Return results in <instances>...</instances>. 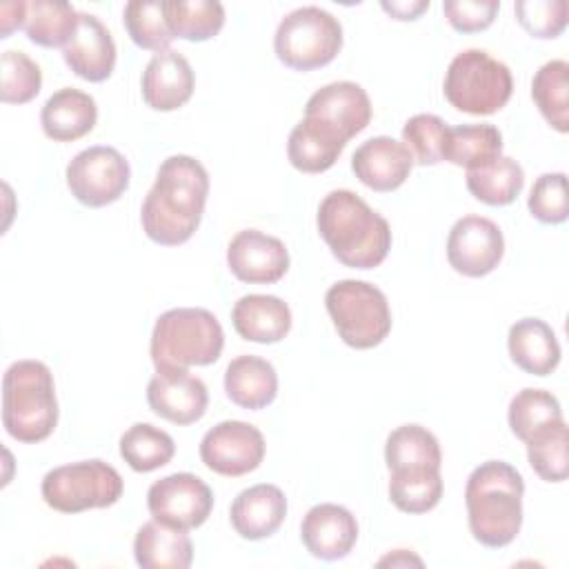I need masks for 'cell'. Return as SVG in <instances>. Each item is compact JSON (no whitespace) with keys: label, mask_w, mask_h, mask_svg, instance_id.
<instances>
[{"label":"cell","mask_w":569,"mask_h":569,"mask_svg":"<svg viewBox=\"0 0 569 569\" xmlns=\"http://www.w3.org/2000/svg\"><path fill=\"white\" fill-rule=\"evenodd\" d=\"M442 91L453 109L471 116H491L509 102L513 78L509 67L487 51L465 49L449 62Z\"/></svg>","instance_id":"6"},{"label":"cell","mask_w":569,"mask_h":569,"mask_svg":"<svg viewBox=\"0 0 569 569\" xmlns=\"http://www.w3.org/2000/svg\"><path fill=\"white\" fill-rule=\"evenodd\" d=\"M24 24V2H2L0 4V38H9L16 29Z\"/></svg>","instance_id":"45"},{"label":"cell","mask_w":569,"mask_h":569,"mask_svg":"<svg viewBox=\"0 0 569 569\" xmlns=\"http://www.w3.org/2000/svg\"><path fill=\"white\" fill-rule=\"evenodd\" d=\"M140 87L147 107L153 111H176L193 96L196 76L182 53L164 49L153 53L147 62Z\"/></svg>","instance_id":"18"},{"label":"cell","mask_w":569,"mask_h":569,"mask_svg":"<svg viewBox=\"0 0 569 569\" xmlns=\"http://www.w3.org/2000/svg\"><path fill=\"white\" fill-rule=\"evenodd\" d=\"M447 22L460 33H476L491 27L500 11L498 0H445Z\"/></svg>","instance_id":"43"},{"label":"cell","mask_w":569,"mask_h":569,"mask_svg":"<svg viewBox=\"0 0 569 569\" xmlns=\"http://www.w3.org/2000/svg\"><path fill=\"white\" fill-rule=\"evenodd\" d=\"M267 451L258 427L242 420H222L200 440V460L220 476L238 478L260 467Z\"/></svg>","instance_id":"12"},{"label":"cell","mask_w":569,"mask_h":569,"mask_svg":"<svg viewBox=\"0 0 569 569\" xmlns=\"http://www.w3.org/2000/svg\"><path fill=\"white\" fill-rule=\"evenodd\" d=\"M527 460L531 469L547 482H562L569 473L567 458V425L556 422L553 427L536 433L527 442Z\"/></svg>","instance_id":"38"},{"label":"cell","mask_w":569,"mask_h":569,"mask_svg":"<svg viewBox=\"0 0 569 569\" xmlns=\"http://www.w3.org/2000/svg\"><path fill=\"white\" fill-rule=\"evenodd\" d=\"M133 558L142 569H187L193 562V542L184 529L153 518L133 538Z\"/></svg>","instance_id":"25"},{"label":"cell","mask_w":569,"mask_h":569,"mask_svg":"<svg viewBox=\"0 0 569 569\" xmlns=\"http://www.w3.org/2000/svg\"><path fill=\"white\" fill-rule=\"evenodd\" d=\"M342 49V24L329 11L307 4L289 11L273 36L278 60L296 71L329 64Z\"/></svg>","instance_id":"8"},{"label":"cell","mask_w":569,"mask_h":569,"mask_svg":"<svg viewBox=\"0 0 569 569\" xmlns=\"http://www.w3.org/2000/svg\"><path fill=\"white\" fill-rule=\"evenodd\" d=\"M527 207L531 216L545 224H560L569 216L567 176L562 171H549L536 178Z\"/></svg>","instance_id":"41"},{"label":"cell","mask_w":569,"mask_h":569,"mask_svg":"<svg viewBox=\"0 0 569 569\" xmlns=\"http://www.w3.org/2000/svg\"><path fill=\"white\" fill-rule=\"evenodd\" d=\"M80 11L64 0H29L24 2V33L44 49L64 47L78 29Z\"/></svg>","instance_id":"28"},{"label":"cell","mask_w":569,"mask_h":569,"mask_svg":"<svg viewBox=\"0 0 569 569\" xmlns=\"http://www.w3.org/2000/svg\"><path fill=\"white\" fill-rule=\"evenodd\" d=\"M0 69V100L4 104H24L40 93L42 71L24 51H4Z\"/></svg>","instance_id":"40"},{"label":"cell","mask_w":569,"mask_h":569,"mask_svg":"<svg viewBox=\"0 0 569 569\" xmlns=\"http://www.w3.org/2000/svg\"><path fill=\"white\" fill-rule=\"evenodd\" d=\"M151 411L173 425L198 422L209 405L207 385L189 369H156L147 385Z\"/></svg>","instance_id":"15"},{"label":"cell","mask_w":569,"mask_h":569,"mask_svg":"<svg viewBox=\"0 0 569 569\" xmlns=\"http://www.w3.org/2000/svg\"><path fill=\"white\" fill-rule=\"evenodd\" d=\"M393 20H416L422 11L429 9V0H391L380 4Z\"/></svg>","instance_id":"44"},{"label":"cell","mask_w":569,"mask_h":569,"mask_svg":"<svg viewBox=\"0 0 569 569\" xmlns=\"http://www.w3.org/2000/svg\"><path fill=\"white\" fill-rule=\"evenodd\" d=\"M502 156V133L489 122L449 127L445 142V160L473 169Z\"/></svg>","instance_id":"31"},{"label":"cell","mask_w":569,"mask_h":569,"mask_svg":"<svg viewBox=\"0 0 569 569\" xmlns=\"http://www.w3.org/2000/svg\"><path fill=\"white\" fill-rule=\"evenodd\" d=\"M222 347V325L209 309L178 307L158 316L149 353L156 369H189L213 365Z\"/></svg>","instance_id":"5"},{"label":"cell","mask_w":569,"mask_h":569,"mask_svg":"<svg viewBox=\"0 0 569 569\" xmlns=\"http://www.w3.org/2000/svg\"><path fill=\"white\" fill-rule=\"evenodd\" d=\"M224 393L242 409H264L276 400L278 373L260 356H238L224 369Z\"/></svg>","instance_id":"26"},{"label":"cell","mask_w":569,"mask_h":569,"mask_svg":"<svg viewBox=\"0 0 569 569\" xmlns=\"http://www.w3.org/2000/svg\"><path fill=\"white\" fill-rule=\"evenodd\" d=\"M385 462L389 471L398 469H418L442 465V451L438 438L422 425H400L396 427L385 442Z\"/></svg>","instance_id":"30"},{"label":"cell","mask_w":569,"mask_h":569,"mask_svg":"<svg viewBox=\"0 0 569 569\" xmlns=\"http://www.w3.org/2000/svg\"><path fill=\"white\" fill-rule=\"evenodd\" d=\"M507 420L511 427V433L527 442L536 433L553 427L556 422H562V409L558 398L551 391L545 389H520L507 411Z\"/></svg>","instance_id":"34"},{"label":"cell","mask_w":569,"mask_h":569,"mask_svg":"<svg viewBox=\"0 0 569 569\" xmlns=\"http://www.w3.org/2000/svg\"><path fill=\"white\" fill-rule=\"evenodd\" d=\"M305 116L320 120L349 142L371 122V100L358 82L338 80L309 96Z\"/></svg>","instance_id":"16"},{"label":"cell","mask_w":569,"mask_h":569,"mask_svg":"<svg viewBox=\"0 0 569 569\" xmlns=\"http://www.w3.org/2000/svg\"><path fill=\"white\" fill-rule=\"evenodd\" d=\"M340 340L353 349H373L391 331L387 296L365 280H338L325 293Z\"/></svg>","instance_id":"7"},{"label":"cell","mask_w":569,"mask_h":569,"mask_svg":"<svg viewBox=\"0 0 569 569\" xmlns=\"http://www.w3.org/2000/svg\"><path fill=\"white\" fill-rule=\"evenodd\" d=\"M173 453V438L149 422H136L120 436V456L138 473H149L169 465Z\"/></svg>","instance_id":"36"},{"label":"cell","mask_w":569,"mask_h":569,"mask_svg":"<svg viewBox=\"0 0 569 569\" xmlns=\"http://www.w3.org/2000/svg\"><path fill=\"white\" fill-rule=\"evenodd\" d=\"M98 120V107L93 96L62 87L47 98L40 111V124L47 138L53 142H73L87 136Z\"/></svg>","instance_id":"23"},{"label":"cell","mask_w":569,"mask_h":569,"mask_svg":"<svg viewBox=\"0 0 569 569\" xmlns=\"http://www.w3.org/2000/svg\"><path fill=\"white\" fill-rule=\"evenodd\" d=\"M505 256L500 227L485 216H462L453 222L447 238V260L453 271L467 278L491 273Z\"/></svg>","instance_id":"13"},{"label":"cell","mask_w":569,"mask_h":569,"mask_svg":"<svg viewBox=\"0 0 569 569\" xmlns=\"http://www.w3.org/2000/svg\"><path fill=\"white\" fill-rule=\"evenodd\" d=\"M149 513L176 529H198L213 509L209 485L196 473L180 471L156 480L147 491Z\"/></svg>","instance_id":"11"},{"label":"cell","mask_w":569,"mask_h":569,"mask_svg":"<svg viewBox=\"0 0 569 569\" xmlns=\"http://www.w3.org/2000/svg\"><path fill=\"white\" fill-rule=\"evenodd\" d=\"M231 322L242 340L273 345L289 333L291 309L278 296L247 293L233 305Z\"/></svg>","instance_id":"22"},{"label":"cell","mask_w":569,"mask_h":569,"mask_svg":"<svg viewBox=\"0 0 569 569\" xmlns=\"http://www.w3.org/2000/svg\"><path fill=\"white\" fill-rule=\"evenodd\" d=\"M316 224L345 267L373 269L391 249L389 222L349 189H333L322 198Z\"/></svg>","instance_id":"2"},{"label":"cell","mask_w":569,"mask_h":569,"mask_svg":"<svg viewBox=\"0 0 569 569\" xmlns=\"http://www.w3.org/2000/svg\"><path fill=\"white\" fill-rule=\"evenodd\" d=\"M207 196L209 173L200 160L184 153L164 158L140 209L142 231L164 247L187 242L202 220Z\"/></svg>","instance_id":"1"},{"label":"cell","mask_w":569,"mask_h":569,"mask_svg":"<svg viewBox=\"0 0 569 569\" xmlns=\"http://www.w3.org/2000/svg\"><path fill=\"white\" fill-rule=\"evenodd\" d=\"M67 187L84 207H107L129 187L131 169L127 158L107 144L82 149L67 164Z\"/></svg>","instance_id":"10"},{"label":"cell","mask_w":569,"mask_h":569,"mask_svg":"<svg viewBox=\"0 0 569 569\" xmlns=\"http://www.w3.org/2000/svg\"><path fill=\"white\" fill-rule=\"evenodd\" d=\"M442 476L436 467L398 469L389 478V498L405 513H427L442 498Z\"/></svg>","instance_id":"35"},{"label":"cell","mask_w":569,"mask_h":569,"mask_svg":"<svg viewBox=\"0 0 569 569\" xmlns=\"http://www.w3.org/2000/svg\"><path fill=\"white\" fill-rule=\"evenodd\" d=\"M2 425L18 442L47 440L58 425L51 369L40 360H16L2 378Z\"/></svg>","instance_id":"4"},{"label":"cell","mask_w":569,"mask_h":569,"mask_svg":"<svg viewBox=\"0 0 569 569\" xmlns=\"http://www.w3.org/2000/svg\"><path fill=\"white\" fill-rule=\"evenodd\" d=\"M167 24L173 38L204 42L224 27V7L218 0H164Z\"/></svg>","instance_id":"33"},{"label":"cell","mask_w":569,"mask_h":569,"mask_svg":"<svg viewBox=\"0 0 569 569\" xmlns=\"http://www.w3.org/2000/svg\"><path fill=\"white\" fill-rule=\"evenodd\" d=\"M447 122L433 113H416L402 127V142L409 149L413 164H438L445 160Z\"/></svg>","instance_id":"39"},{"label":"cell","mask_w":569,"mask_h":569,"mask_svg":"<svg viewBox=\"0 0 569 569\" xmlns=\"http://www.w3.org/2000/svg\"><path fill=\"white\" fill-rule=\"evenodd\" d=\"M525 187V171L518 160L498 156L487 164L467 169L469 193L491 207L511 204Z\"/></svg>","instance_id":"29"},{"label":"cell","mask_w":569,"mask_h":569,"mask_svg":"<svg viewBox=\"0 0 569 569\" xmlns=\"http://www.w3.org/2000/svg\"><path fill=\"white\" fill-rule=\"evenodd\" d=\"M356 178L373 191L398 189L413 169V158L405 142L391 136H376L365 140L351 156Z\"/></svg>","instance_id":"19"},{"label":"cell","mask_w":569,"mask_h":569,"mask_svg":"<svg viewBox=\"0 0 569 569\" xmlns=\"http://www.w3.org/2000/svg\"><path fill=\"white\" fill-rule=\"evenodd\" d=\"M67 67L87 82H102L116 67V42L111 31L93 13L80 11L73 38L62 47Z\"/></svg>","instance_id":"20"},{"label":"cell","mask_w":569,"mask_h":569,"mask_svg":"<svg viewBox=\"0 0 569 569\" xmlns=\"http://www.w3.org/2000/svg\"><path fill=\"white\" fill-rule=\"evenodd\" d=\"M507 349L516 367L531 376H547L560 365V342L540 318H522L509 327Z\"/></svg>","instance_id":"24"},{"label":"cell","mask_w":569,"mask_h":569,"mask_svg":"<svg viewBox=\"0 0 569 569\" xmlns=\"http://www.w3.org/2000/svg\"><path fill=\"white\" fill-rule=\"evenodd\" d=\"M513 11L518 24L533 38H558L567 27L565 0H518Z\"/></svg>","instance_id":"42"},{"label":"cell","mask_w":569,"mask_h":569,"mask_svg":"<svg viewBox=\"0 0 569 569\" xmlns=\"http://www.w3.org/2000/svg\"><path fill=\"white\" fill-rule=\"evenodd\" d=\"M347 140L316 118H302L289 133L287 158L302 173H322L336 164Z\"/></svg>","instance_id":"27"},{"label":"cell","mask_w":569,"mask_h":569,"mask_svg":"<svg viewBox=\"0 0 569 569\" xmlns=\"http://www.w3.org/2000/svg\"><path fill=\"white\" fill-rule=\"evenodd\" d=\"M300 538L313 558L340 560L351 553L358 540V520L342 505L320 502L305 513Z\"/></svg>","instance_id":"17"},{"label":"cell","mask_w":569,"mask_h":569,"mask_svg":"<svg viewBox=\"0 0 569 569\" xmlns=\"http://www.w3.org/2000/svg\"><path fill=\"white\" fill-rule=\"evenodd\" d=\"M227 264L242 282L273 284L289 271V251L276 236L242 229L227 247Z\"/></svg>","instance_id":"14"},{"label":"cell","mask_w":569,"mask_h":569,"mask_svg":"<svg viewBox=\"0 0 569 569\" xmlns=\"http://www.w3.org/2000/svg\"><path fill=\"white\" fill-rule=\"evenodd\" d=\"M122 22L131 42L140 49L164 51L173 36L167 24L164 0H131L122 9Z\"/></svg>","instance_id":"37"},{"label":"cell","mask_w":569,"mask_h":569,"mask_svg":"<svg viewBox=\"0 0 569 569\" xmlns=\"http://www.w3.org/2000/svg\"><path fill=\"white\" fill-rule=\"evenodd\" d=\"M409 562L422 565V560H420L418 556H411V553H409V558H407V549H396V553L382 558L378 565H391V567H393V565H409Z\"/></svg>","instance_id":"46"},{"label":"cell","mask_w":569,"mask_h":569,"mask_svg":"<svg viewBox=\"0 0 569 569\" xmlns=\"http://www.w3.org/2000/svg\"><path fill=\"white\" fill-rule=\"evenodd\" d=\"M525 480L505 460L478 465L465 487V505L471 536L491 549L507 547L522 527Z\"/></svg>","instance_id":"3"},{"label":"cell","mask_w":569,"mask_h":569,"mask_svg":"<svg viewBox=\"0 0 569 569\" xmlns=\"http://www.w3.org/2000/svg\"><path fill=\"white\" fill-rule=\"evenodd\" d=\"M44 502L60 513L104 509L122 498V476L102 460L60 465L44 473L40 485Z\"/></svg>","instance_id":"9"},{"label":"cell","mask_w":569,"mask_h":569,"mask_svg":"<svg viewBox=\"0 0 569 569\" xmlns=\"http://www.w3.org/2000/svg\"><path fill=\"white\" fill-rule=\"evenodd\" d=\"M287 516L284 491L276 485L260 482L242 489L229 509L236 533L244 540H262L273 536Z\"/></svg>","instance_id":"21"},{"label":"cell","mask_w":569,"mask_h":569,"mask_svg":"<svg viewBox=\"0 0 569 569\" xmlns=\"http://www.w3.org/2000/svg\"><path fill=\"white\" fill-rule=\"evenodd\" d=\"M531 98L542 118L560 133L569 131V62L549 60L531 80Z\"/></svg>","instance_id":"32"}]
</instances>
